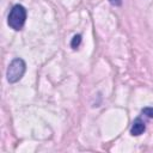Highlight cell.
Masks as SVG:
<instances>
[{"mask_svg":"<svg viewBox=\"0 0 153 153\" xmlns=\"http://www.w3.org/2000/svg\"><path fill=\"white\" fill-rule=\"evenodd\" d=\"M25 19H26V10H25L24 6L18 4V5H14L12 7V10L10 11L7 23H8L10 27L18 31L23 27V25L25 23Z\"/></svg>","mask_w":153,"mask_h":153,"instance_id":"1","label":"cell"},{"mask_svg":"<svg viewBox=\"0 0 153 153\" xmlns=\"http://www.w3.org/2000/svg\"><path fill=\"white\" fill-rule=\"evenodd\" d=\"M25 69H26V65H25L24 60H23V59H19V57L14 59V60L10 63V66H8V68H7V72H6L7 81L11 82V84L17 82V81L20 80L22 76L24 75Z\"/></svg>","mask_w":153,"mask_h":153,"instance_id":"2","label":"cell"},{"mask_svg":"<svg viewBox=\"0 0 153 153\" xmlns=\"http://www.w3.org/2000/svg\"><path fill=\"white\" fill-rule=\"evenodd\" d=\"M146 127H145V122L141 120V118H136L134 122H133V126L130 128V134L133 136H139L141 135L143 131H145Z\"/></svg>","mask_w":153,"mask_h":153,"instance_id":"3","label":"cell"},{"mask_svg":"<svg viewBox=\"0 0 153 153\" xmlns=\"http://www.w3.org/2000/svg\"><path fill=\"white\" fill-rule=\"evenodd\" d=\"M81 43V35H75L71 41V47L73 49H76Z\"/></svg>","mask_w":153,"mask_h":153,"instance_id":"4","label":"cell"},{"mask_svg":"<svg viewBox=\"0 0 153 153\" xmlns=\"http://www.w3.org/2000/svg\"><path fill=\"white\" fill-rule=\"evenodd\" d=\"M142 114L146 115L147 117L153 118V108H143L142 109Z\"/></svg>","mask_w":153,"mask_h":153,"instance_id":"5","label":"cell"},{"mask_svg":"<svg viewBox=\"0 0 153 153\" xmlns=\"http://www.w3.org/2000/svg\"><path fill=\"white\" fill-rule=\"evenodd\" d=\"M109 1L114 6H121L122 5V0H109Z\"/></svg>","mask_w":153,"mask_h":153,"instance_id":"6","label":"cell"}]
</instances>
